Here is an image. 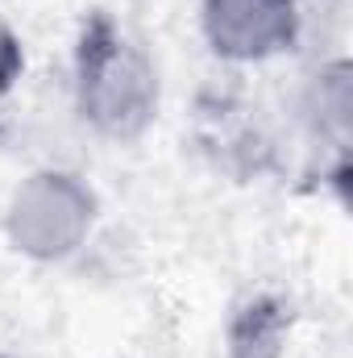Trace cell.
I'll return each instance as SVG.
<instances>
[{
	"label": "cell",
	"instance_id": "6",
	"mask_svg": "<svg viewBox=\"0 0 353 358\" xmlns=\"http://www.w3.org/2000/svg\"><path fill=\"white\" fill-rule=\"evenodd\" d=\"M21 71H25V46H21L17 29H13V25L4 21V13H0V96L21 80Z\"/></svg>",
	"mask_w": 353,
	"mask_h": 358
},
{
	"label": "cell",
	"instance_id": "2",
	"mask_svg": "<svg viewBox=\"0 0 353 358\" xmlns=\"http://www.w3.org/2000/svg\"><path fill=\"white\" fill-rule=\"evenodd\" d=\"M100 200L91 183L67 167H38L8 192L4 234L33 263H67L96 234Z\"/></svg>",
	"mask_w": 353,
	"mask_h": 358
},
{
	"label": "cell",
	"instance_id": "3",
	"mask_svg": "<svg viewBox=\"0 0 353 358\" xmlns=\"http://www.w3.org/2000/svg\"><path fill=\"white\" fill-rule=\"evenodd\" d=\"M208 50L229 67H262L287 55L303 29L299 0H200Z\"/></svg>",
	"mask_w": 353,
	"mask_h": 358
},
{
	"label": "cell",
	"instance_id": "1",
	"mask_svg": "<svg viewBox=\"0 0 353 358\" xmlns=\"http://www.w3.org/2000/svg\"><path fill=\"white\" fill-rule=\"evenodd\" d=\"M71 96L75 113L91 134L108 142L142 138L163 104V80L150 50L129 38L112 17H91L75 46L71 67Z\"/></svg>",
	"mask_w": 353,
	"mask_h": 358
},
{
	"label": "cell",
	"instance_id": "5",
	"mask_svg": "<svg viewBox=\"0 0 353 358\" xmlns=\"http://www.w3.org/2000/svg\"><path fill=\"white\" fill-rule=\"evenodd\" d=\"M283 342V317L270 304H250L233 325V358H274Z\"/></svg>",
	"mask_w": 353,
	"mask_h": 358
},
{
	"label": "cell",
	"instance_id": "4",
	"mask_svg": "<svg viewBox=\"0 0 353 358\" xmlns=\"http://www.w3.org/2000/svg\"><path fill=\"white\" fill-rule=\"evenodd\" d=\"M299 121L308 125L312 142L329 146L333 155H345L350 146V125H353V80H350V63H324L308 88L299 96Z\"/></svg>",
	"mask_w": 353,
	"mask_h": 358
}]
</instances>
